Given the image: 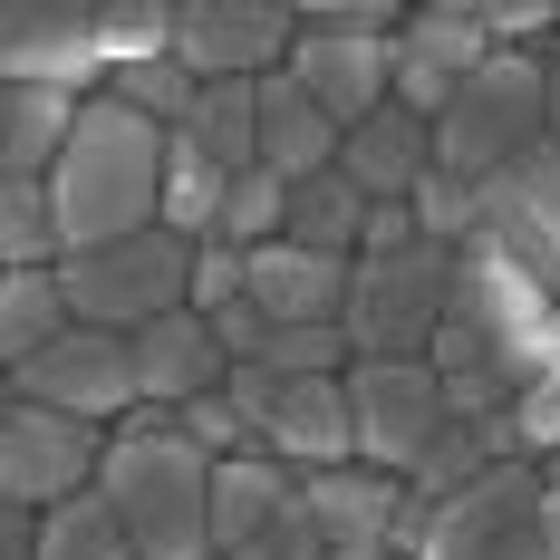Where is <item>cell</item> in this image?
Wrapping results in <instances>:
<instances>
[{"instance_id":"obj_34","label":"cell","mask_w":560,"mask_h":560,"mask_svg":"<svg viewBox=\"0 0 560 560\" xmlns=\"http://www.w3.org/2000/svg\"><path fill=\"white\" fill-rule=\"evenodd\" d=\"M174 425L194 435V445L213 454V464H232V454H261V435H252V416L232 406V377L213 396H194V406H174Z\"/></svg>"},{"instance_id":"obj_14","label":"cell","mask_w":560,"mask_h":560,"mask_svg":"<svg viewBox=\"0 0 560 560\" xmlns=\"http://www.w3.org/2000/svg\"><path fill=\"white\" fill-rule=\"evenodd\" d=\"M483 58H493L483 0H425V10H406V30H396V107H416L435 126Z\"/></svg>"},{"instance_id":"obj_39","label":"cell","mask_w":560,"mask_h":560,"mask_svg":"<svg viewBox=\"0 0 560 560\" xmlns=\"http://www.w3.org/2000/svg\"><path fill=\"white\" fill-rule=\"evenodd\" d=\"M512 425H522L532 464H551V454H560V368H551V377H541L532 396H522V406H512Z\"/></svg>"},{"instance_id":"obj_41","label":"cell","mask_w":560,"mask_h":560,"mask_svg":"<svg viewBox=\"0 0 560 560\" xmlns=\"http://www.w3.org/2000/svg\"><path fill=\"white\" fill-rule=\"evenodd\" d=\"M541 107H551V136H560V39L541 49Z\"/></svg>"},{"instance_id":"obj_12","label":"cell","mask_w":560,"mask_h":560,"mask_svg":"<svg viewBox=\"0 0 560 560\" xmlns=\"http://www.w3.org/2000/svg\"><path fill=\"white\" fill-rule=\"evenodd\" d=\"M10 396H30V406H58V416H88V425H126L145 396H136V338L116 329H78L49 338L30 368H10Z\"/></svg>"},{"instance_id":"obj_23","label":"cell","mask_w":560,"mask_h":560,"mask_svg":"<svg viewBox=\"0 0 560 560\" xmlns=\"http://www.w3.org/2000/svg\"><path fill=\"white\" fill-rule=\"evenodd\" d=\"M503 464H532V445H522V425L512 416H454L445 435H435V454L406 474L425 503H454V493H474L483 474H503Z\"/></svg>"},{"instance_id":"obj_13","label":"cell","mask_w":560,"mask_h":560,"mask_svg":"<svg viewBox=\"0 0 560 560\" xmlns=\"http://www.w3.org/2000/svg\"><path fill=\"white\" fill-rule=\"evenodd\" d=\"M300 49V10L280 0H174V58L223 88V78H280Z\"/></svg>"},{"instance_id":"obj_42","label":"cell","mask_w":560,"mask_h":560,"mask_svg":"<svg viewBox=\"0 0 560 560\" xmlns=\"http://www.w3.org/2000/svg\"><path fill=\"white\" fill-rule=\"evenodd\" d=\"M329 560H406L396 541H348V551H329Z\"/></svg>"},{"instance_id":"obj_37","label":"cell","mask_w":560,"mask_h":560,"mask_svg":"<svg viewBox=\"0 0 560 560\" xmlns=\"http://www.w3.org/2000/svg\"><path fill=\"white\" fill-rule=\"evenodd\" d=\"M232 560H329V532L310 522V503H290L271 532H252V541H242Z\"/></svg>"},{"instance_id":"obj_10","label":"cell","mask_w":560,"mask_h":560,"mask_svg":"<svg viewBox=\"0 0 560 560\" xmlns=\"http://www.w3.org/2000/svg\"><path fill=\"white\" fill-rule=\"evenodd\" d=\"M348 406H358V464H377V474H416L435 454V435L454 425V396L435 377V358H358Z\"/></svg>"},{"instance_id":"obj_33","label":"cell","mask_w":560,"mask_h":560,"mask_svg":"<svg viewBox=\"0 0 560 560\" xmlns=\"http://www.w3.org/2000/svg\"><path fill=\"white\" fill-rule=\"evenodd\" d=\"M406 213H416V232H425V242H445V252H464V242H474V232H483V184H464V174H425V184H416V194H406Z\"/></svg>"},{"instance_id":"obj_43","label":"cell","mask_w":560,"mask_h":560,"mask_svg":"<svg viewBox=\"0 0 560 560\" xmlns=\"http://www.w3.org/2000/svg\"><path fill=\"white\" fill-rule=\"evenodd\" d=\"M551 541H560V474H551Z\"/></svg>"},{"instance_id":"obj_9","label":"cell","mask_w":560,"mask_h":560,"mask_svg":"<svg viewBox=\"0 0 560 560\" xmlns=\"http://www.w3.org/2000/svg\"><path fill=\"white\" fill-rule=\"evenodd\" d=\"M107 435L116 425H88V416H58V406L10 396V406H0V503L58 512V503H78V493H97Z\"/></svg>"},{"instance_id":"obj_2","label":"cell","mask_w":560,"mask_h":560,"mask_svg":"<svg viewBox=\"0 0 560 560\" xmlns=\"http://www.w3.org/2000/svg\"><path fill=\"white\" fill-rule=\"evenodd\" d=\"M174 49V0H10L0 10V88L107 97L116 68Z\"/></svg>"},{"instance_id":"obj_21","label":"cell","mask_w":560,"mask_h":560,"mask_svg":"<svg viewBox=\"0 0 560 560\" xmlns=\"http://www.w3.org/2000/svg\"><path fill=\"white\" fill-rule=\"evenodd\" d=\"M338 145H348V126H338L290 68L280 78H261V165L280 174V184H310V174L338 165Z\"/></svg>"},{"instance_id":"obj_22","label":"cell","mask_w":560,"mask_h":560,"mask_svg":"<svg viewBox=\"0 0 560 560\" xmlns=\"http://www.w3.org/2000/svg\"><path fill=\"white\" fill-rule=\"evenodd\" d=\"M88 97L68 88H0V184H49Z\"/></svg>"},{"instance_id":"obj_29","label":"cell","mask_w":560,"mask_h":560,"mask_svg":"<svg viewBox=\"0 0 560 560\" xmlns=\"http://www.w3.org/2000/svg\"><path fill=\"white\" fill-rule=\"evenodd\" d=\"M39 560H145V551H136V532L116 522L107 493H78V503L39 512Z\"/></svg>"},{"instance_id":"obj_7","label":"cell","mask_w":560,"mask_h":560,"mask_svg":"<svg viewBox=\"0 0 560 560\" xmlns=\"http://www.w3.org/2000/svg\"><path fill=\"white\" fill-rule=\"evenodd\" d=\"M58 280H68V310L88 329L136 338V329H155V319H174V310H194V242L155 223V232L107 242V252H68Z\"/></svg>"},{"instance_id":"obj_27","label":"cell","mask_w":560,"mask_h":560,"mask_svg":"<svg viewBox=\"0 0 560 560\" xmlns=\"http://www.w3.org/2000/svg\"><path fill=\"white\" fill-rule=\"evenodd\" d=\"M68 329H78V310H68V280L58 271H0V358L10 368H30Z\"/></svg>"},{"instance_id":"obj_19","label":"cell","mask_w":560,"mask_h":560,"mask_svg":"<svg viewBox=\"0 0 560 560\" xmlns=\"http://www.w3.org/2000/svg\"><path fill=\"white\" fill-rule=\"evenodd\" d=\"M338 174H348L368 203H406V194L435 174V126H425L416 107H396V97H387L368 126H348V145H338Z\"/></svg>"},{"instance_id":"obj_20","label":"cell","mask_w":560,"mask_h":560,"mask_svg":"<svg viewBox=\"0 0 560 560\" xmlns=\"http://www.w3.org/2000/svg\"><path fill=\"white\" fill-rule=\"evenodd\" d=\"M300 503L329 532V551L348 541H396V512H406V474H377V464H329V474H300Z\"/></svg>"},{"instance_id":"obj_18","label":"cell","mask_w":560,"mask_h":560,"mask_svg":"<svg viewBox=\"0 0 560 560\" xmlns=\"http://www.w3.org/2000/svg\"><path fill=\"white\" fill-rule=\"evenodd\" d=\"M232 377V348L223 329L203 319V310H174V319H155V329H136V396L145 406H194V396H213Z\"/></svg>"},{"instance_id":"obj_17","label":"cell","mask_w":560,"mask_h":560,"mask_svg":"<svg viewBox=\"0 0 560 560\" xmlns=\"http://www.w3.org/2000/svg\"><path fill=\"white\" fill-rule=\"evenodd\" d=\"M348 271L358 261H329V252H310V242H261L252 252V310L271 319V329H348Z\"/></svg>"},{"instance_id":"obj_28","label":"cell","mask_w":560,"mask_h":560,"mask_svg":"<svg viewBox=\"0 0 560 560\" xmlns=\"http://www.w3.org/2000/svg\"><path fill=\"white\" fill-rule=\"evenodd\" d=\"M223 203H232V174L213 165L203 145H184V136H174V155H165V232L213 242V232H223Z\"/></svg>"},{"instance_id":"obj_8","label":"cell","mask_w":560,"mask_h":560,"mask_svg":"<svg viewBox=\"0 0 560 560\" xmlns=\"http://www.w3.org/2000/svg\"><path fill=\"white\" fill-rule=\"evenodd\" d=\"M232 406L252 416L261 454H280L290 474H329V464H358V406H348V377H280V368H232Z\"/></svg>"},{"instance_id":"obj_32","label":"cell","mask_w":560,"mask_h":560,"mask_svg":"<svg viewBox=\"0 0 560 560\" xmlns=\"http://www.w3.org/2000/svg\"><path fill=\"white\" fill-rule=\"evenodd\" d=\"M290 232V184H280L271 165L232 174V203H223V232L213 242H232V252H261V242H280Z\"/></svg>"},{"instance_id":"obj_1","label":"cell","mask_w":560,"mask_h":560,"mask_svg":"<svg viewBox=\"0 0 560 560\" xmlns=\"http://www.w3.org/2000/svg\"><path fill=\"white\" fill-rule=\"evenodd\" d=\"M425 358L445 377L454 416H512L560 368V300L512 252H493L474 232L454 252V300H445V329H435Z\"/></svg>"},{"instance_id":"obj_35","label":"cell","mask_w":560,"mask_h":560,"mask_svg":"<svg viewBox=\"0 0 560 560\" xmlns=\"http://www.w3.org/2000/svg\"><path fill=\"white\" fill-rule=\"evenodd\" d=\"M252 290V252H232V242H194V310L213 319Z\"/></svg>"},{"instance_id":"obj_6","label":"cell","mask_w":560,"mask_h":560,"mask_svg":"<svg viewBox=\"0 0 560 560\" xmlns=\"http://www.w3.org/2000/svg\"><path fill=\"white\" fill-rule=\"evenodd\" d=\"M551 136V107H541V49H493L464 97L435 116V165L464 174V184H493L503 165H522L532 145Z\"/></svg>"},{"instance_id":"obj_24","label":"cell","mask_w":560,"mask_h":560,"mask_svg":"<svg viewBox=\"0 0 560 560\" xmlns=\"http://www.w3.org/2000/svg\"><path fill=\"white\" fill-rule=\"evenodd\" d=\"M290 503H300V474L280 454H232V464H213V551L232 560L252 532H271Z\"/></svg>"},{"instance_id":"obj_25","label":"cell","mask_w":560,"mask_h":560,"mask_svg":"<svg viewBox=\"0 0 560 560\" xmlns=\"http://www.w3.org/2000/svg\"><path fill=\"white\" fill-rule=\"evenodd\" d=\"M368 223H377V203L329 165V174H310V184H290V232H280V242H310V252H329V261H358V252H368Z\"/></svg>"},{"instance_id":"obj_26","label":"cell","mask_w":560,"mask_h":560,"mask_svg":"<svg viewBox=\"0 0 560 560\" xmlns=\"http://www.w3.org/2000/svg\"><path fill=\"white\" fill-rule=\"evenodd\" d=\"M174 136L203 145L223 174H252V165H261V78H223V88H203L194 116H184Z\"/></svg>"},{"instance_id":"obj_30","label":"cell","mask_w":560,"mask_h":560,"mask_svg":"<svg viewBox=\"0 0 560 560\" xmlns=\"http://www.w3.org/2000/svg\"><path fill=\"white\" fill-rule=\"evenodd\" d=\"M68 232H58L49 184H0V271H58Z\"/></svg>"},{"instance_id":"obj_38","label":"cell","mask_w":560,"mask_h":560,"mask_svg":"<svg viewBox=\"0 0 560 560\" xmlns=\"http://www.w3.org/2000/svg\"><path fill=\"white\" fill-rule=\"evenodd\" d=\"M300 30H348V39H396V30H406V10H396V0H310V10H300Z\"/></svg>"},{"instance_id":"obj_4","label":"cell","mask_w":560,"mask_h":560,"mask_svg":"<svg viewBox=\"0 0 560 560\" xmlns=\"http://www.w3.org/2000/svg\"><path fill=\"white\" fill-rule=\"evenodd\" d=\"M97 493L116 503V522L136 532L145 560H223L213 551V454L194 445L165 406H136L107 435Z\"/></svg>"},{"instance_id":"obj_16","label":"cell","mask_w":560,"mask_h":560,"mask_svg":"<svg viewBox=\"0 0 560 560\" xmlns=\"http://www.w3.org/2000/svg\"><path fill=\"white\" fill-rule=\"evenodd\" d=\"M290 78L338 116V126H368L396 97V39H348V30H300Z\"/></svg>"},{"instance_id":"obj_31","label":"cell","mask_w":560,"mask_h":560,"mask_svg":"<svg viewBox=\"0 0 560 560\" xmlns=\"http://www.w3.org/2000/svg\"><path fill=\"white\" fill-rule=\"evenodd\" d=\"M194 97H203V78H194V68H184V58H136V68H116L107 78V107H126V116H145V126H184V116H194Z\"/></svg>"},{"instance_id":"obj_36","label":"cell","mask_w":560,"mask_h":560,"mask_svg":"<svg viewBox=\"0 0 560 560\" xmlns=\"http://www.w3.org/2000/svg\"><path fill=\"white\" fill-rule=\"evenodd\" d=\"M483 39H493V49H551L560 10L551 0H483Z\"/></svg>"},{"instance_id":"obj_3","label":"cell","mask_w":560,"mask_h":560,"mask_svg":"<svg viewBox=\"0 0 560 560\" xmlns=\"http://www.w3.org/2000/svg\"><path fill=\"white\" fill-rule=\"evenodd\" d=\"M165 155H174L165 126L88 97V116H78V136H68V155H58V174H49V203H58L68 252H107L126 232L165 223Z\"/></svg>"},{"instance_id":"obj_11","label":"cell","mask_w":560,"mask_h":560,"mask_svg":"<svg viewBox=\"0 0 560 560\" xmlns=\"http://www.w3.org/2000/svg\"><path fill=\"white\" fill-rule=\"evenodd\" d=\"M425 560H560L551 474H541V464H503V474H483L474 493H454L445 522H435V541H425Z\"/></svg>"},{"instance_id":"obj_40","label":"cell","mask_w":560,"mask_h":560,"mask_svg":"<svg viewBox=\"0 0 560 560\" xmlns=\"http://www.w3.org/2000/svg\"><path fill=\"white\" fill-rule=\"evenodd\" d=\"M0 560H39V512L0 503Z\"/></svg>"},{"instance_id":"obj_5","label":"cell","mask_w":560,"mask_h":560,"mask_svg":"<svg viewBox=\"0 0 560 560\" xmlns=\"http://www.w3.org/2000/svg\"><path fill=\"white\" fill-rule=\"evenodd\" d=\"M454 300V252L445 242H368L348 271V348L358 358H425Z\"/></svg>"},{"instance_id":"obj_15","label":"cell","mask_w":560,"mask_h":560,"mask_svg":"<svg viewBox=\"0 0 560 560\" xmlns=\"http://www.w3.org/2000/svg\"><path fill=\"white\" fill-rule=\"evenodd\" d=\"M483 242L512 252V261L560 300V136H541L522 165H503L483 184Z\"/></svg>"}]
</instances>
